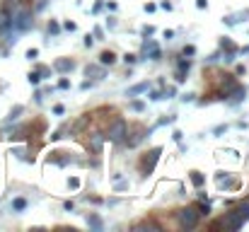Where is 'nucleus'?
<instances>
[{
	"label": "nucleus",
	"mask_w": 249,
	"mask_h": 232,
	"mask_svg": "<svg viewBox=\"0 0 249 232\" xmlns=\"http://www.w3.org/2000/svg\"><path fill=\"white\" fill-rule=\"evenodd\" d=\"M128 136V124L121 119V116H116V119H111V124L107 126V133H104V141H111V143H121L124 138Z\"/></svg>",
	"instance_id": "1"
},
{
	"label": "nucleus",
	"mask_w": 249,
	"mask_h": 232,
	"mask_svg": "<svg viewBox=\"0 0 249 232\" xmlns=\"http://www.w3.org/2000/svg\"><path fill=\"white\" fill-rule=\"evenodd\" d=\"M32 10L29 7H19L12 17H10V27L15 29V32H29L32 29Z\"/></svg>",
	"instance_id": "2"
},
{
	"label": "nucleus",
	"mask_w": 249,
	"mask_h": 232,
	"mask_svg": "<svg viewBox=\"0 0 249 232\" xmlns=\"http://www.w3.org/2000/svg\"><path fill=\"white\" fill-rule=\"evenodd\" d=\"M198 218H201V213H198L196 206H186V208H181V211L177 213V223H179V228H184V230H194V228L198 225Z\"/></svg>",
	"instance_id": "3"
},
{
	"label": "nucleus",
	"mask_w": 249,
	"mask_h": 232,
	"mask_svg": "<svg viewBox=\"0 0 249 232\" xmlns=\"http://www.w3.org/2000/svg\"><path fill=\"white\" fill-rule=\"evenodd\" d=\"M160 155H162V148H153V150H148V153L143 155V160H141L143 174H153V172H155V164H158Z\"/></svg>",
	"instance_id": "4"
},
{
	"label": "nucleus",
	"mask_w": 249,
	"mask_h": 232,
	"mask_svg": "<svg viewBox=\"0 0 249 232\" xmlns=\"http://www.w3.org/2000/svg\"><path fill=\"white\" fill-rule=\"evenodd\" d=\"M225 97H230V104H240V102H245V97H247V87H242V85H235Z\"/></svg>",
	"instance_id": "5"
},
{
	"label": "nucleus",
	"mask_w": 249,
	"mask_h": 232,
	"mask_svg": "<svg viewBox=\"0 0 249 232\" xmlns=\"http://www.w3.org/2000/svg\"><path fill=\"white\" fill-rule=\"evenodd\" d=\"M53 71H58L61 75H66V73L75 71V61H73V58H58V61L53 63Z\"/></svg>",
	"instance_id": "6"
},
{
	"label": "nucleus",
	"mask_w": 249,
	"mask_h": 232,
	"mask_svg": "<svg viewBox=\"0 0 249 232\" xmlns=\"http://www.w3.org/2000/svg\"><path fill=\"white\" fill-rule=\"evenodd\" d=\"M218 184L225 189V191H235V189H240V179L237 177H223V174H218Z\"/></svg>",
	"instance_id": "7"
},
{
	"label": "nucleus",
	"mask_w": 249,
	"mask_h": 232,
	"mask_svg": "<svg viewBox=\"0 0 249 232\" xmlns=\"http://www.w3.org/2000/svg\"><path fill=\"white\" fill-rule=\"evenodd\" d=\"M87 145L92 148V153H102V145H104V133H89L87 138Z\"/></svg>",
	"instance_id": "8"
},
{
	"label": "nucleus",
	"mask_w": 249,
	"mask_h": 232,
	"mask_svg": "<svg viewBox=\"0 0 249 232\" xmlns=\"http://www.w3.org/2000/svg\"><path fill=\"white\" fill-rule=\"evenodd\" d=\"M10 29H12V27H10V17H7V12L2 10V12H0V36H10Z\"/></svg>",
	"instance_id": "9"
},
{
	"label": "nucleus",
	"mask_w": 249,
	"mask_h": 232,
	"mask_svg": "<svg viewBox=\"0 0 249 232\" xmlns=\"http://www.w3.org/2000/svg\"><path fill=\"white\" fill-rule=\"evenodd\" d=\"M85 75L94 77V80H102L104 77V66H87L85 68Z\"/></svg>",
	"instance_id": "10"
},
{
	"label": "nucleus",
	"mask_w": 249,
	"mask_h": 232,
	"mask_svg": "<svg viewBox=\"0 0 249 232\" xmlns=\"http://www.w3.org/2000/svg\"><path fill=\"white\" fill-rule=\"evenodd\" d=\"M87 124H89V114H83V116L71 126V133H80V131H85V128H87Z\"/></svg>",
	"instance_id": "11"
},
{
	"label": "nucleus",
	"mask_w": 249,
	"mask_h": 232,
	"mask_svg": "<svg viewBox=\"0 0 249 232\" xmlns=\"http://www.w3.org/2000/svg\"><path fill=\"white\" fill-rule=\"evenodd\" d=\"M116 63V54L114 51H102L99 54V66H114Z\"/></svg>",
	"instance_id": "12"
},
{
	"label": "nucleus",
	"mask_w": 249,
	"mask_h": 232,
	"mask_svg": "<svg viewBox=\"0 0 249 232\" xmlns=\"http://www.w3.org/2000/svg\"><path fill=\"white\" fill-rule=\"evenodd\" d=\"M150 89V82H138V85H133L128 92H126V97H136V94H143V92H148Z\"/></svg>",
	"instance_id": "13"
},
{
	"label": "nucleus",
	"mask_w": 249,
	"mask_h": 232,
	"mask_svg": "<svg viewBox=\"0 0 249 232\" xmlns=\"http://www.w3.org/2000/svg\"><path fill=\"white\" fill-rule=\"evenodd\" d=\"M22 111H24V107H22V104H17V107H12V109H10V114L5 116V124H12V121H17Z\"/></svg>",
	"instance_id": "14"
},
{
	"label": "nucleus",
	"mask_w": 249,
	"mask_h": 232,
	"mask_svg": "<svg viewBox=\"0 0 249 232\" xmlns=\"http://www.w3.org/2000/svg\"><path fill=\"white\" fill-rule=\"evenodd\" d=\"M235 85H237V82H235V75H220V87L225 89V94H228Z\"/></svg>",
	"instance_id": "15"
},
{
	"label": "nucleus",
	"mask_w": 249,
	"mask_h": 232,
	"mask_svg": "<svg viewBox=\"0 0 249 232\" xmlns=\"http://www.w3.org/2000/svg\"><path fill=\"white\" fill-rule=\"evenodd\" d=\"M143 138H145V136H143V131H133V133H131V138H124V141L128 143V148H136Z\"/></svg>",
	"instance_id": "16"
},
{
	"label": "nucleus",
	"mask_w": 249,
	"mask_h": 232,
	"mask_svg": "<svg viewBox=\"0 0 249 232\" xmlns=\"http://www.w3.org/2000/svg\"><path fill=\"white\" fill-rule=\"evenodd\" d=\"M189 177H191V184H194V186H196V189H201V186H203V184H206V177H203V174H201V172H196V169H194V172H191V174H189Z\"/></svg>",
	"instance_id": "17"
},
{
	"label": "nucleus",
	"mask_w": 249,
	"mask_h": 232,
	"mask_svg": "<svg viewBox=\"0 0 249 232\" xmlns=\"http://www.w3.org/2000/svg\"><path fill=\"white\" fill-rule=\"evenodd\" d=\"M133 230H160V225H158V223H150V220H145V223H138Z\"/></svg>",
	"instance_id": "18"
},
{
	"label": "nucleus",
	"mask_w": 249,
	"mask_h": 232,
	"mask_svg": "<svg viewBox=\"0 0 249 232\" xmlns=\"http://www.w3.org/2000/svg\"><path fill=\"white\" fill-rule=\"evenodd\" d=\"M24 208H27V201H24V198H15V201H12V211L22 213Z\"/></svg>",
	"instance_id": "19"
},
{
	"label": "nucleus",
	"mask_w": 249,
	"mask_h": 232,
	"mask_svg": "<svg viewBox=\"0 0 249 232\" xmlns=\"http://www.w3.org/2000/svg\"><path fill=\"white\" fill-rule=\"evenodd\" d=\"M87 225L94 228V230H102V220H99L97 215H87Z\"/></svg>",
	"instance_id": "20"
},
{
	"label": "nucleus",
	"mask_w": 249,
	"mask_h": 232,
	"mask_svg": "<svg viewBox=\"0 0 249 232\" xmlns=\"http://www.w3.org/2000/svg\"><path fill=\"white\" fill-rule=\"evenodd\" d=\"M131 109L141 114V111H145V102H141V99H133V102H131Z\"/></svg>",
	"instance_id": "21"
},
{
	"label": "nucleus",
	"mask_w": 249,
	"mask_h": 232,
	"mask_svg": "<svg viewBox=\"0 0 249 232\" xmlns=\"http://www.w3.org/2000/svg\"><path fill=\"white\" fill-rule=\"evenodd\" d=\"M58 32H61V24L51 19V22H49V34H58Z\"/></svg>",
	"instance_id": "22"
},
{
	"label": "nucleus",
	"mask_w": 249,
	"mask_h": 232,
	"mask_svg": "<svg viewBox=\"0 0 249 232\" xmlns=\"http://www.w3.org/2000/svg\"><path fill=\"white\" fill-rule=\"evenodd\" d=\"M27 80H29V85H39V82H41V75H39V73H29Z\"/></svg>",
	"instance_id": "23"
},
{
	"label": "nucleus",
	"mask_w": 249,
	"mask_h": 232,
	"mask_svg": "<svg viewBox=\"0 0 249 232\" xmlns=\"http://www.w3.org/2000/svg\"><path fill=\"white\" fill-rule=\"evenodd\" d=\"M148 54H150V58H153V61H160V58H162V54H160V49H158V46H155V49H150Z\"/></svg>",
	"instance_id": "24"
},
{
	"label": "nucleus",
	"mask_w": 249,
	"mask_h": 232,
	"mask_svg": "<svg viewBox=\"0 0 249 232\" xmlns=\"http://www.w3.org/2000/svg\"><path fill=\"white\" fill-rule=\"evenodd\" d=\"M189 68H191V61H189V58H181V61H179V71H186V73H189Z\"/></svg>",
	"instance_id": "25"
},
{
	"label": "nucleus",
	"mask_w": 249,
	"mask_h": 232,
	"mask_svg": "<svg viewBox=\"0 0 249 232\" xmlns=\"http://www.w3.org/2000/svg\"><path fill=\"white\" fill-rule=\"evenodd\" d=\"M68 186H71L73 191H75V189H80V179H78V177H71V179H68Z\"/></svg>",
	"instance_id": "26"
},
{
	"label": "nucleus",
	"mask_w": 249,
	"mask_h": 232,
	"mask_svg": "<svg viewBox=\"0 0 249 232\" xmlns=\"http://www.w3.org/2000/svg\"><path fill=\"white\" fill-rule=\"evenodd\" d=\"M198 213H201V215H208V213H211V203H208V201L201 203V206H198Z\"/></svg>",
	"instance_id": "27"
},
{
	"label": "nucleus",
	"mask_w": 249,
	"mask_h": 232,
	"mask_svg": "<svg viewBox=\"0 0 249 232\" xmlns=\"http://www.w3.org/2000/svg\"><path fill=\"white\" fill-rule=\"evenodd\" d=\"M124 61H126V66H133V63L138 61V56H133V54H126V56H124Z\"/></svg>",
	"instance_id": "28"
},
{
	"label": "nucleus",
	"mask_w": 249,
	"mask_h": 232,
	"mask_svg": "<svg viewBox=\"0 0 249 232\" xmlns=\"http://www.w3.org/2000/svg\"><path fill=\"white\" fill-rule=\"evenodd\" d=\"M58 87H61V89H71V80H68V77H61V80H58Z\"/></svg>",
	"instance_id": "29"
},
{
	"label": "nucleus",
	"mask_w": 249,
	"mask_h": 232,
	"mask_svg": "<svg viewBox=\"0 0 249 232\" xmlns=\"http://www.w3.org/2000/svg\"><path fill=\"white\" fill-rule=\"evenodd\" d=\"M63 29H68V32H75V29H78V24L68 19V22H63Z\"/></svg>",
	"instance_id": "30"
},
{
	"label": "nucleus",
	"mask_w": 249,
	"mask_h": 232,
	"mask_svg": "<svg viewBox=\"0 0 249 232\" xmlns=\"http://www.w3.org/2000/svg\"><path fill=\"white\" fill-rule=\"evenodd\" d=\"M174 80H177V82H184V80H186V71H177V73H174Z\"/></svg>",
	"instance_id": "31"
},
{
	"label": "nucleus",
	"mask_w": 249,
	"mask_h": 232,
	"mask_svg": "<svg viewBox=\"0 0 249 232\" xmlns=\"http://www.w3.org/2000/svg\"><path fill=\"white\" fill-rule=\"evenodd\" d=\"M36 73H39L41 77H49V75H51V71H49L46 66H39V71H36Z\"/></svg>",
	"instance_id": "32"
},
{
	"label": "nucleus",
	"mask_w": 249,
	"mask_h": 232,
	"mask_svg": "<svg viewBox=\"0 0 249 232\" xmlns=\"http://www.w3.org/2000/svg\"><path fill=\"white\" fill-rule=\"evenodd\" d=\"M181 54H184V56H194V54H196V46H184Z\"/></svg>",
	"instance_id": "33"
},
{
	"label": "nucleus",
	"mask_w": 249,
	"mask_h": 232,
	"mask_svg": "<svg viewBox=\"0 0 249 232\" xmlns=\"http://www.w3.org/2000/svg\"><path fill=\"white\" fill-rule=\"evenodd\" d=\"M36 56H39V49H29V51H27V58H29V61H34Z\"/></svg>",
	"instance_id": "34"
},
{
	"label": "nucleus",
	"mask_w": 249,
	"mask_h": 232,
	"mask_svg": "<svg viewBox=\"0 0 249 232\" xmlns=\"http://www.w3.org/2000/svg\"><path fill=\"white\" fill-rule=\"evenodd\" d=\"M174 94H177V89H174V87H167L165 92H162V97H174Z\"/></svg>",
	"instance_id": "35"
},
{
	"label": "nucleus",
	"mask_w": 249,
	"mask_h": 232,
	"mask_svg": "<svg viewBox=\"0 0 249 232\" xmlns=\"http://www.w3.org/2000/svg\"><path fill=\"white\" fill-rule=\"evenodd\" d=\"M150 99H153V102H158V99H162V92H158V89H155V92H150Z\"/></svg>",
	"instance_id": "36"
},
{
	"label": "nucleus",
	"mask_w": 249,
	"mask_h": 232,
	"mask_svg": "<svg viewBox=\"0 0 249 232\" xmlns=\"http://www.w3.org/2000/svg\"><path fill=\"white\" fill-rule=\"evenodd\" d=\"M116 181H119V179H116ZM124 189H128V181H119V184H116V191H124Z\"/></svg>",
	"instance_id": "37"
},
{
	"label": "nucleus",
	"mask_w": 249,
	"mask_h": 232,
	"mask_svg": "<svg viewBox=\"0 0 249 232\" xmlns=\"http://www.w3.org/2000/svg\"><path fill=\"white\" fill-rule=\"evenodd\" d=\"M46 5H49V0H39V2H36V12H41Z\"/></svg>",
	"instance_id": "38"
},
{
	"label": "nucleus",
	"mask_w": 249,
	"mask_h": 232,
	"mask_svg": "<svg viewBox=\"0 0 249 232\" xmlns=\"http://www.w3.org/2000/svg\"><path fill=\"white\" fill-rule=\"evenodd\" d=\"M102 7H104V2H102V0H99V2H94V7H92V12H94V15H97V12H99V10H102Z\"/></svg>",
	"instance_id": "39"
},
{
	"label": "nucleus",
	"mask_w": 249,
	"mask_h": 232,
	"mask_svg": "<svg viewBox=\"0 0 249 232\" xmlns=\"http://www.w3.org/2000/svg\"><path fill=\"white\" fill-rule=\"evenodd\" d=\"M155 7H158L155 2H145V12H155Z\"/></svg>",
	"instance_id": "40"
},
{
	"label": "nucleus",
	"mask_w": 249,
	"mask_h": 232,
	"mask_svg": "<svg viewBox=\"0 0 249 232\" xmlns=\"http://www.w3.org/2000/svg\"><path fill=\"white\" fill-rule=\"evenodd\" d=\"M63 111H66V109H63V104H56V107H53V114H58V116H61Z\"/></svg>",
	"instance_id": "41"
},
{
	"label": "nucleus",
	"mask_w": 249,
	"mask_h": 232,
	"mask_svg": "<svg viewBox=\"0 0 249 232\" xmlns=\"http://www.w3.org/2000/svg\"><path fill=\"white\" fill-rule=\"evenodd\" d=\"M181 136H184V133H181V131H174V133H172V138H174V141H177V143H181Z\"/></svg>",
	"instance_id": "42"
},
{
	"label": "nucleus",
	"mask_w": 249,
	"mask_h": 232,
	"mask_svg": "<svg viewBox=\"0 0 249 232\" xmlns=\"http://www.w3.org/2000/svg\"><path fill=\"white\" fill-rule=\"evenodd\" d=\"M196 7H198V10H203V7H208V0H196Z\"/></svg>",
	"instance_id": "43"
},
{
	"label": "nucleus",
	"mask_w": 249,
	"mask_h": 232,
	"mask_svg": "<svg viewBox=\"0 0 249 232\" xmlns=\"http://www.w3.org/2000/svg\"><path fill=\"white\" fill-rule=\"evenodd\" d=\"M160 7H162V10H167V12H169V10H172V2H167V0H162V2H160Z\"/></svg>",
	"instance_id": "44"
},
{
	"label": "nucleus",
	"mask_w": 249,
	"mask_h": 232,
	"mask_svg": "<svg viewBox=\"0 0 249 232\" xmlns=\"http://www.w3.org/2000/svg\"><path fill=\"white\" fill-rule=\"evenodd\" d=\"M153 32H155V27H143V34H145V36H150Z\"/></svg>",
	"instance_id": "45"
},
{
	"label": "nucleus",
	"mask_w": 249,
	"mask_h": 232,
	"mask_svg": "<svg viewBox=\"0 0 249 232\" xmlns=\"http://www.w3.org/2000/svg\"><path fill=\"white\" fill-rule=\"evenodd\" d=\"M94 36H97V39H102V36H104V32H102V27H94Z\"/></svg>",
	"instance_id": "46"
},
{
	"label": "nucleus",
	"mask_w": 249,
	"mask_h": 232,
	"mask_svg": "<svg viewBox=\"0 0 249 232\" xmlns=\"http://www.w3.org/2000/svg\"><path fill=\"white\" fill-rule=\"evenodd\" d=\"M92 44H94V39H92V36H89V34H87V36H85V46H87V49H89V46H92Z\"/></svg>",
	"instance_id": "47"
}]
</instances>
